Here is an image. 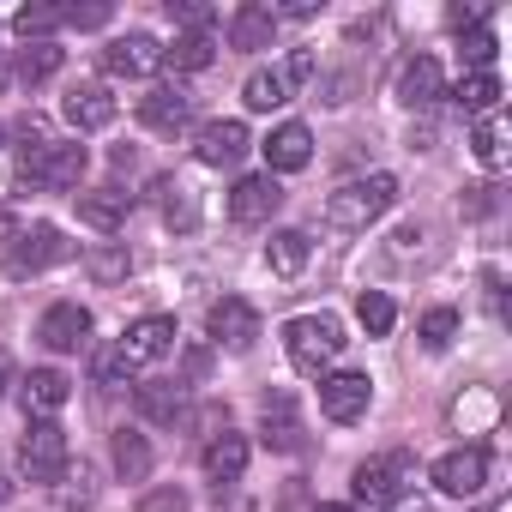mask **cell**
<instances>
[{"label":"cell","mask_w":512,"mask_h":512,"mask_svg":"<svg viewBox=\"0 0 512 512\" xmlns=\"http://www.w3.org/2000/svg\"><path fill=\"white\" fill-rule=\"evenodd\" d=\"M13 73H19L25 85H43V79H55V73H61V49H55V43H25Z\"/></svg>","instance_id":"34"},{"label":"cell","mask_w":512,"mask_h":512,"mask_svg":"<svg viewBox=\"0 0 512 512\" xmlns=\"http://www.w3.org/2000/svg\"><path fill=\"white\" fill-rule=\"evenodd\" d=\"M458 109H464V115H494V109H500V79H494V73H464Z\"/></svg>","instance_id":"32"},{"label":"cell","mask_w":512,"mask_h":512,"mask_svg":"<svg viewBox=\"0 0 512 512\" xmlns=\"http://www.w3.org/2000/svg\"><path fill=\"white\" fill-rule=\"evenodd\" d=\"M13 500V482H7V470H0V506H7Z\"/></svg>","instance_id":"49"},{"label":"cell","mask_w":512,"mask_h":512,"mask_svg":"<svg viewBox=\"0 0 512 512\" xmlns=\"http://www.w3.org/2000/svg\"><path fill=\"white\" fill-rule=\"evenodd\" d=\"M0 139H7V127H0Z\"/></svg>","instance_id":"51"},{"label":"cell","mask_w":512,"mask_h":512,"mask_svg":"<svg viewBox=\"0 0 512 512\" xmlns=\"http://www.w3.org/2000/svg\"><path fill=\"white\" fill-rule=\"evenodd\" d=\"M139 121H145L151 133H181V127L193 121V91H181V85H151V91L139 97Z\"/></svg>","instance_id":"13"},{"label":"cell","mask_w":512,"mask_h":512,"mask_svg":"<svg viewBox=\"0 0 512 512\" xmlns=\"http://www.w3.org/2000/svg\"><path fill=\"white\" fill-rule=\"evenodd\" d=\"M67 458H73V446H67V428H61V422H31V428H25V440H19V470H25V482L55 488V482L67 476Z\"/></svg>","instance_id":"4"},{"label":"cell","mask_w":512,"mask_h":512,"mask_svg":"<svg viewBox=\"0 0 512 512\" xmlns=\"http://www.w3.org/2000/svg\"><path fill=\"white\" fill-rule=\"evenodd\" d=\"M320 512H356V506H320Z\"/></svg>","instance_id":"50"},{"label":"cell","mask_w":512,"mask_h":512,"mask_svg":"<svg viewBox=\"0 0 512 512\" xmlns=\"http://www.w3.org/2000/svg\"><path fill=\"white\" fill-rule=\"evenodd\" d=\"M37 338L49 344V350H85V338H91V314L79 308V302H55L43 320H37Z\"/></svg>","instance_id":"14"},{"label":"cell","mask_w":512,"mask_h":512,"mask_svg":"<svg viewBox=\"0 0 512 512\" xmlns=\"http://www.w3.org/2000/svg\"><path fill=\"white\" fill-rule=\"evenodd\" d=\"M266 175H296V169H308L314 163V133L302 127V121H284L272 139H266Z\"/></svg>","instance_id":"18"},{"label":"cell","mask_w":512,"mask_h":512,"mask_svg":"<svg viewBox=\"0 0 512 512\" xmlns=\"http://www.w3.org/2000/svg\"><path fill=\"white\" fill-rule=\"evenodd\" d=\"M272 37H278V13L272 7H235V19H229V49H272Z\"/></svg>","instance_id":"25"},{"label":"cell","mask_w":512,"mask_h":512,"mask_svg":"<svg viewBox=\"0 0 512 512\" xmlns=\"http://www.w3.org/2000/svg\"><path fill=\"white\" fill-rule=\"evenodd\" d=\"M85 272L109 290V284H127V272H133V253L121 247V241H103V247H91L85 253Z\"/></svg>","instance_id":"30"},{"label":"cell","mask_w":512,"mask_h":512,"mask_svg":"<svg viewBox=\"0 0 512 512\" xmlns=\"http://www.w3.org/2000/svg\"><path fill=\"white\" fill-rule=\"evenodd\" d=\"M205 368H211V350H193V356H187V374H193V380H199V374H205Z\"/></svg>","instance_id":"46"},{"label":"cell","mask_w":512,"mask_h":512,"mask_svg":"<svg viewBox=\"0 0 512 512\" xmlns=\"http://www.w3.org/2000/svg\"><path fill=\"white\" fill-rule=\"evenodd\" d=\"M368 404H374V380L368 374H356V368L320 374V410H326V422H362Z\"/></svg>","instance_id":"7"},{"label":"cell","mask_w":512,"mask_h":512,"mask_svg":"<svg viewBox=\"0 0 512 512\" xmlns=\"http://www.w3.org/2000/svg\"><path fill=\"white\" fill-rule=\"evenodd\" d=\"M13 31H19L25 43H49V37L61 31V7H19V13H13Z\"/></svg>","instance_id":"35"},{"label":"cell","mask_w":512,"mask_h":512,"mask_svg":"<svg viewBox=\"0 0 512 512\" xmlns=\"http://www.w3.org/2000/svg\"><path fill=\"white\" fill-rule=\"evenodd\" d=\"M434 488L452 494V500H470L488 488V446H458L434 464Z\"/></svg>","instance_id":"8"},{"label":"cell","mask_w":512,"mask_h":512,"mask_svg":"<svg viewBox=\"0 0 512 512\" xmlns=\"http://www.w3.org/2000/svg\"><path fill=\"white\" fill-rule=\"evenodd\" d=\"M7 386H13V356L0 350V392H7Z\"/></svg>","instance_id":"47"},{"label":"cell","mask_w":512,"mask_h":512,"mask_svg":"<svg viewBox=\"0 0 512 512\" xmlns=\"http://www.w3.org/2000/svg\"><path fill=\"white\" fill-rule=\"evenodd\" d=\"M308 253H314V247H308L302 229H278V235L266 241V266H272L278 278H296V272L308 266Z\"/></svg>","instance_id":"28"},{"label":"cell","mask_w":512,"mask_h":512,"mask_svg":"<svg viewBox=\"0 0 512 512\" xmlns=\"http://www.w3.org/2000/svg\"><path fill=\"white\" fill-rule=\"evenodd\" d=\"M284 13H290V19H314V13H320V0H284Z\"/></svg>","instance_id":"45"},{"label":"cell","mask_w":512,"mask_h":512,"mask_svg":"<svg viewBox=\"0 0 512 512\" xmlns=\"http://www.w3.org/2000/svg\"><path fill=\"white\" fill-rule=\"evenodd\" d=\"M470 145H476V163H482V169H506V157H512V145H506V115H500V109H494V115H476Z\"/></svg>","instance_id":"27"},{"label":"cell","mask_w":512,"mask_h":512,"mask_svg":"<svg viewBox=\"0 0 512 512\" xmlns=\"http://www.w3.org/2000/svg\"><path fill=\"white\" fill-rule=\"evenodd\" d=\"M314 67H320V61H314V49H290V61H284L278 73H284V79H290V91H296V85H308V79H314Z\"/></svg>","instance_id":"43"},{"label":"cell","mask_w":512,"mask_h":512,"mask_svg":"<svg viewBox=\"0 0 512 512\" xmlns=\"http://www.w3.org/2000/svg\"><path fill=\"white\" fill-rule=\"evenodd\" d=\"M488 512H500V506H488Z\"/></svg>","instance_id":"52"},{"label":"cell","mask_w":512,"mask_h":512,"mask_svg":"<svg viewBox=\"0 0 512 512\" xmlns=\"http://www.w3.org/2000/svg\"><path fill=\"white\" fill-rule=\"evenodd\" d=\"M67 260H73V241H67L55 223H31V229H19L13 247H7V278H37V272H49V266H67Z\"/></svg>","instance_id":"5"},{"label":"cell","mask_w":512,"mask_h":512,"mask_svg":"<svg viewBox=\"0 0 512 512\" xmlns=\"http://www.w3.org/2000/svg\"><path fill=\"white\" fill-rule=\"evenodd\" d=\"M452 338H458V314H452V308H428V314H422V344H428V350H446Z\"/></svg>","instance_id":"38"},{"label":"cell","mask_w":512,"mask_h":512,"mask_svg":"<svg viewBox=\"0 0 512 512\" xmlns=\"http://www.w3.org/2000/svg\"><path fill=\"white\" fill-rule=\"evenodd\" d=\"M0 79H7V73H0Z\"/></svg>","instance_id":"53"},{"label":"cell","mask_w":512,"mask_h":512,"mask_svg":"<svg viewBox=\"0 0 512 512\" xmlns=\"http://www.w3.org/2000/svg\"><path fill=\"white\" fill-rule=\"evenodd\" d=\"M247 458H253L247 434H229V428H223V434L205 440V476H211V482H241Z\"/></svg>","instance_id":"23"},{"label":"cell","mask_w":512,"mask_h":512,"mask_svg":"<svg viewBox=\"0 0 512 512\" xmlns=\"http://www.w3.org/2000/svg\"><path fill=\"white\" fill-rule=\"evenodd\" d=\"M163 61H169L175 73H205V67L217 61V43H211V31H181L175 49H163Z\"/></svg>","instance_id":"29"},{"label":"cell","mask_w":512,"mask_h":512,"mask_svg":"<svg viewBox=\"0 0 512 512\" xmlns=\"http://www.w3.org/2000/svg\"><path fill=\"white\" fill-rule=\"evenodd\" d=\"M344 320L338 314H296L290 326H284V350H290V362H296V374H326L338 356H344Z\"/></svg>","instance_id":"2"},{"label":"cell","mask_w":512,"mask_h":512,"mask_svg":"<svg viewBox=\"0 0 512 512\" xmlns=\"http://www.w3.org/2000/svg\"><path fill=\"white\" fill-rule=\"evenodd\" d=\"M61 109H67V121H73L79 133H103V127L115 121V97H109L103 85H73Z\"/></svg>","instance_id":"22"},{"label":"cell","mask_w":512,"mask_h":512,"mask_svg":"<svg viewBox=\"0 0 512 512\" xmlns=\"http://www.w3.org/2000/svg\"><path fill=\"white\" fill-rule=\"evenodd\" d=\"M205 332L223 350H253V338H260V314H253V302H241V296H223V302H211Z\"/></svg>","instance_id":"10"},{"label":"cell","mask_w":512,"mask_h":512,"mask_svg":"<svg viewBox=\"0 0 512 512\" xmlns=\"http://www.w3.org/2000/svg\"><path fill=\"white\" fill-rule=\"evenodd\" d=\"M73 199H79V223H91L103 235H115L133 211V193H121V187H79Z\"/></svg>","instance_id":"19"},{"label":"cell","mask_w":512,"mask_h":512,"mask_svg":"<svg viewBox=\"0 0 512 512\" xmlns=\"http://www.w3.org/2000/svg\"><path fill=\"white\" fill-rule=\"evenodd\" d=\"M440 97H446L440 61H434V55L404 61V73H398V103H404V109H428V103H440Z\"/></svg>","instance_id":"17"},{"label":"cell","mask_w":512,"mask_h":512,"mask_svg":"<svg viewBox=\"0 0 512 512\" xmlns=\"http://www.w3.org/2000/svg\"><path fill=\"white\" fill-rule=\"evenodd\" d=\"M163 67V49H157V37H145V31H127V37H115L109 49H103V73L109 79H151Z\"/></svg>","instance_id":"9"},{"label":"cell","mask_w":512,"mask_h":512,"mask_svg":"<svg viewBox=\"0 0 512 512\" xmlns=\"http://www.w3.org/2000/svg\"><path fill=\"white\" fill-rule=\"evenodd\" d=\"M109 452H115V470H121L127 482H145V476H151V440H145V434H133V428H121Z\"/></svg>","instance_id":"31"},{"label":"cell","mask_w":512,"mask_h":512,"mask_svg":"<svg viewBox=\"0 0 512 512\" xmlns=\"http://www.w3.org/2000/svg\"><path fill=\"white\" fill-rule=\"evenodd\" d=\"M133 512H193V500H187V488H175V482H163V488H151Z\"/></svg>","instance_id":"40"},{"label":"cell","mask_w":512,"mask_h":512,"mask_svg":"<svg viewBox=\"0 0 512 512\" xmlns=\"http://www.w3.org/2000/svg\"><path fill=\"white\" fill-rule=\"evenodd\" d=\"M169 19L187 31H211V7H199V0H169Z\"/></svg>","instance_id":"41"},{"label":"cell","mask_w":512,"mask_h":512,"mask_svg":"<svg viewBox=\"0 0 512 512\" xmlns=\"http://www.w3.org/2000/svg\"><path fill=\"white\" fill-rule=\"evenodd\" d=\"M253 139H247V127L241 121H211V127H199V163L205 169H229V163H241V151H247Z\"/></svg>","instance_id":"20"},{"label":"cell","mask_w":512,"mask_h":512,"mask_svg":"<svg viewBox=\"0 0 512 512\" xmlns=\"http://www.w3.org/2000/svg\"><path fill=\"white\" fill-rule=\"evenodd\" d=\"M446 416H452L458 434H488V428L500 422V398H494V386H464Z\"/></svg>","instance_id":"21"},{"label":"cell","mask_w":512,"mask_h":512,"mask_svg":"<svg viewBox=\"0 0 512 512\" xmlns=\"http://www.w3.org/2000/svg\"><path fill=\"white\" fill-rule=\"evenodd\" d=\"M356 320L368 326V338H386V332L398 326V308H392V296H380V290H362V302H356Z\"/></svg>","instance_id":"36"},{"label":"cell","mask_w":512,"mask_h":512,"mask_svg":"<svg viewBox=\"0 0 512 512\" xmlns=\"http://www.w3.org/2000/svg\"><path fill=\"white\" fill-rule=\"evenodd\" d=\"M85 163H91L85 145H55V139H43L37 121H25V151H19V181H25V187L73 193V187L85 181Z\"/></svg>","instance_id":"1"},{"label":"cell","mask_w":512,"mask_h":512,"mask_svg":"<svg viewBox=\"0 0 512 512\" xmlns=\"http://www.w3.org/2000/svg\"><path fill=\"white\" fill-rule=\"evenodd\" d=\"M458 37H464V61H470V73H494V55H500L494 31L476 25V31H458Z\"/></svg>","instance_id":"37"},{"label":"cell","mask_w":512,"mask_h":512,"mask_svg":"<svg viewBox=\"0 0 512 512\" xmlns=\"http://www.w3.org/2000/svg\"><path fill=\"white\" fill-rule=\"evenodd\" d=\"M392 512H434V506H428V500H398Z\"/></svg>","instance_id":"48"},{"label":"cell","mask_w":512,"mask_h":512,"mask_svg":"<svg viewBox=\"0 0 512 512\" xmlns=\"http://www.w3.org/2000/svg\"><path fill=\"white\" fill-rule=\"evenodd\" d=\"M157 205H163V223L169 229H193L199 223V199H193V187L187 181H175V175H157Z\"/></svg>","instance_id":"26"},{"label":"cell","mask_w":512,"mask_h":512,"mask_svg":"<svg viewBox=\"0 0 512 512\" xmlns=\"http://www.w3.org/2000/svg\"><path fill=\"white\" fill-rule=\"evenodd\" d=\"M241 103H247V109H284V103H290V79H284V73H253V79L241 85Z\"/></svg>","instance_id":"33"},{"label":"cell","mask_w":512,"mask_h":512,"mask_svg":"<svg viewBox=\"0 0 512 512\" xmlns=\"http://www.w3.org/2000/svg\"><path fill=\"white\" fill-rule=\"evenodd\" d=\"M133 404H139L145 422H181L187 416V386L181 380H145L133 392Z\"/></svg>","instance_id":"24"},{"label":"cell","mask_w":512,"mask_h":512,"mask_svg":"<svg viewBox=\"0 0 512 512\" xmlns=\"http://www.w3.org/2000/svg\"><path fill=\"white\" fill-rule=\"evenodd\" d=\"M278 205H284L278 175H241V181L229 187V217H235V223H266Z\"/></svg>","instance_id":"12"},{"label":"cell","mask_w":512,"mask_h":512,"mask_svg":"<svg viewBox=\"0 0 512 512\" xmlns=\"http://www.w3.org/2000/svg\"><path fill=\"white\" fill-rule=\"evenodd\" d=\"M91 374H97V386H109V392H115V386H133V362H127L121 350H103Z\"/></svg>","instance_id":"39"},{"label":"cell","mask_w":512,"mask_h":512,"mask_svg":"<svg viewBox=\"0 0 512 512\" xmlns=\"http://www.w3.org/2000/svg\"><path fill=\"white\" fill-rule=\"evenodd\" d=\"M115 350H121L133 368H145V362H157V356L175 350V320H169V314H145V320H133V326L121 332Z\"/></svg>","instance_id":"11"},{"label":"cell","mask_w":512,"mask_h":512,"mask_svg":"<svg viewBox=\"0 0 512 512\" xmlns=\"http://www.w3.org/2000/svg\"><path fill=\"white\" fill-rule=\"evenodd\" d=\"M404 482H410V452H386V458L356 464V500L362 506H398Z\"/></svg>","instance_id":"6"},{"label":"cell","mask_w":512,"mask_h":512,"mask_svg":"<svg viewBox=\"0 0 512 512\" xmlns=\"http://www.w3.org/2000/svg\"><path fill=\"white\" fill-rule=\"evenodd\" d=\"M482 290H488V308L506 320V290H500V272H482Z\"/></svg>","instance_id":"44"},{"label":"cell","mask_w":512,"mask_h":512,"mask_svg":"<svg viewBox=\"0 0 512 512\" xmlns=\"http://www.w3.org/2000/svg\"><path fill=\"white\" fill-rule=\"evenodd\" d=\"M61 25H73V31H103V25H109V7H61Z\"/></svg>","instance_id":"42"},{"label":"cell","mask_w":512,"mask_h":512,"mask_svg":"<svg viewBox=\"0 0 512 512\" xmlns=\"http://www.w3.org/2000/svg\"><path fill=\"white\" fill-rule=\"evenodd\" d=\"M398 205V175H368V181H350V187H338L332 199H326V223L332 229H368L374 217H386Z\"/></svg>","instance_id":"3"},{"label":"cell","mask_w":512,"mask_h":512,"mask_svg":"<svg viewBox=\"0 0 512 512\" xmlns=\"http://www.w3.org/2000/svg\"><path fill=\"white\" fill-rule=\"evenodd\" d=\"M260 434H266V446L272 452H302L308 440H302V422H296V398L290 392H266L260 398Z\"/></svg>","instance_id":"16"},{"label":"cell","mask_w":512,"mask_h":512,"mask_svg":"<svg viewBox=\"0 0 512 512\" xmlns=\"http://www.w3.org/2000/svg\"><path fill=\"white\" fill-rule=\"evenodd\" d=\"M19 398H25V416H37V422H49L67 398H73V380L61 374V368H31L25 380H19Z\"/></svg>","instance_id":"15"}]
</instances>
